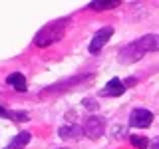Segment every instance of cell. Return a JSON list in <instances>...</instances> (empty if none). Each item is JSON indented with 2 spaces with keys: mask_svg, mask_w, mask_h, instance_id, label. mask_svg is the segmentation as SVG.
Segmentation results:
<instances>
[{
  "mask_svg": "<svg viewBox=\"0 0 159 149\" xmlns=\"http://www.w3.org/2000/svg\"><path fill=\"white\" fill-rule=\"evenodd\" d=\"M6 84H8L10 88H14L16 92H26V89H28L26 78H24V74H20V72H12V74H8Z\"/></svg>",
  "mask_w": 159,
  "mask_h": 149,
  "instance_id": "cell-8",
  "label": "cell"
},
{
  "mask_svg": "<svg viewBox=\"0 0 159 149\" xmlns=\"http://www.w3.org/2000/svg\"><path fill=\"white\" fill-rule=\"evenodd\" d=\"M153 123V113L145 107H135L131 113H129V125L131 127H149Z\"/></svg>",
  "mask_w": 159,
  "mask_h": 149,
  "instance_id": "cell-5",
  "label": "cell"
},
{
  "mask_svg": "<svg viewBox=\"0 0 159 149\" xmlns=\"http://www.w3.org/2000/svg\"><path fill=\"white\" fill-rule=\"evenodd\" d=\"M123 84H125V88H127V86H133V84H135V78H127Z\"/></svg>",
  "mask_w": 159,
  "mask_h": 149,
  "instance_id": "cell-16",
  "label": "cell"
},
{
  "mask_svg": "<svg viewBox=\"0 0 159 149\" xmlns=\"http://www.w3.org/2000/svg\"><path fill=\"white\" fill-rule=\"evenodd\" d=\"M149 149H159V139H155V143H153V145L149 147Z\"/></svg>",
  "mask_w": 159,
  "mask_h": 149,
  "instance_id": "cell-17",
  "label": "cell"
},
{
  "mask_svg": "<svg viewBox=\"0 0 159 149\" xmlns=\"http://www.w3.org/2000/svg\"><path fill=\"white\" fill-rule=\"evenodd\" d=\"M62 149H70V147H62Z\"/></svg>",
  "mask_w": 159,
  "mask_h": 149,
  "instance_id": "cell-18",
  "label": "cell"
},
{
  "mask_svg": "<svg viewBox=\"0 0 159 149\" xmlns=\"http://www.w3.org/2000/svg\"><path fill=\"white\" fill-rule=\"evenodd\" d=\"M92 78H93V74H82V76H74V78L62 79V82H58V84H54V86L42 89V93H58V92H64V89H70V88L78 86V84H84V82H88V79H92Z\"/></svg>",
  "mask_w": 159,
  "mask_h": 149,
  "instance_id": "cell-4",
  "label": "cell"
},
{
  "mask_svg": "<svg viewBox=\"0 0 159 149\" xmlns=\"http://www.w3.org/2000/svg\"><path fill=\"white\" fill-rule=\"evenodd\" d=\"M145 50H143L141 46H139V42L135 40V42H129L127 46H123L121 50H119L117 54V60L119 64H123V66H127V64H133V62H139L143 56H145Z\"/></svg>",
  "mask_w": 159,
  "mask_h": 149,
  "instance_id": "cell-3",
  "label": "cell"
},
{
  "mask_svg": "<svg viewBox=\"0 0 159 149\" xmlns=\"http://www.w3.org/2000/svg\"><path fill=\"white\" fill-rule=\"evenodd\" d=\"M58 135L62 139H80L84 135V127H80V125H62L58 129Z\"/></svg>",
  "mask_w": 159,
  "mask_h": 149,
  "instance_id": "cell-10",
  "label": "cell"
},
{
  "mask_svg": "<svg viewBox=\"0 0 159 149\" xmlns=\"http://www.w3.org/2000/svg\"><path fill=\"white\" fill-rule=\"evenodd\" d=\"M123 92H125V84L119 78H111L103 88V96H109V97H119L123 96Z\"/></svg>",
  "mask_w": 159,
  "mask_h": 149,
  "instance_id": "cell-7",
  "label": "cell"
},
{
  "mask_svg": "<svg viewBox=\"0 0 159 149\" xmlns=\"http://www.w3.org/2000/svg\"><path fill=\"white\" fill-rule=\"evenodd\" d=\"M111 34H113V26L99 28L98 32H96V36L92 38V42H89V52H92V54H99V52H102V48L107 44V40L111 38Z\"/></svg>",
  "mask_w": 159,
  "mask_h": 149,
  "instance_id": "cell-6",
  "label": "cell"
},
{
  "mask_svg": "<svg viewBox=\"0 0 159 149\" xmlns=\"http://www.w3.org/2000/svg\"><path fill=\"white\" fill-rule=\"evenodd\" d=\"M30 139H32V135H30V131H20L16 137L12 139V141L8 143L4 149H24L30 143Z\"/></svg>",
  "mask_w": 159,
  "mask_h": 149,
  "instance_id": "cell-11",
  "label": "cell"
},
{
  "mask_svg": "<svg viewBox=\"0 0 159 149\" xmlns=\"http://www.w3.org/2000/svg\"><path fill=\"white\" fill-rule=\"evenodd\" d=\"M70 24V18H58V20H52V22H48L44 28L38 30V34L34 36V44L40 48H48L52 46V44L60 42V40L64 38V34H66V28Z\"/></svg>",
  "mask_w": 159,
  "mask_h": 149,
  "instance_id": "cell-1",
  "label": "cell"
},
{
  "mask_svg": "<svg viewBox=\"0 0 159 149\" xmlns=\"http://www.w3.org/2000/svg\"><path fill=\"white\" fill-rule=\"evenodd\" d=\"M137 42L145 52H159V34H145Z\"/></svg>",
  "mask_w": 159,
  "mask_h": 149,
  "instance_id": "cell-9",
  "label": "cell"
},
{
  "mask_svg": "<svg viewBox=\"0 0 159 149\" xmlns=\"http://www.w3.org/2000/svg\"><path fill=\"white\" fill-rule=\"evenodd\" d=\"M82 103H84V107H86V109H89V111H93V113H96L98 107H99V103L96 102V99H92V97H86Z\"/></svg>",
  "mask_w": 159,
  "mask_h": 149,
  "instance_id": "cell-15",
  "label": "cell"
},
{
  "mask_svg": "<svg viewBox=\"0 0 159 149\" xmlns=\"http://www.w3.org/2000/svg\"><path fill=\"white\" fill-rule=\"evenodd\" d=\"M119 4H121V0H92V2L88 4V8L99 12V10H111V8H117Z\"/></svg>",
  "mask_w": 159,
  "mask_h": 149,
  "instance_id": "cell-12",
  "label": "cell"
},
{
  "mask_svg": "<svg viewBox=\"0 0 159 149\" xmlns=\"http://www.w3.org/2000/svg\"><path fill=\"white\" fill-rule=\"evenodd\" d=\"M0 117L2 119H12V121H28L30 115L26 111H12V109H6L4 106H0Z\"/></svg>",
  "mask_w": 159,
  "mask_h": 149,
  "instance_id": "cell-13",
  "label": "cell"
},
{
  "mask_svg": "<svg viewBox=\"0 0 159 149\" xmlns=\"http://www.w3.org/2000/svg\"><path fill=\"white\" fill-rule=\"evenodd\" d=\"M84 135L88 139H92V141H96L106 133V117L98 115V113H93V115L86 117V121H84Z\"/></svg>",
  "mask_w": 159,
  "mask_h": 149,
  "instance_id": "cell-2",
  "label": "cell"
},
{
  "mask_svg": "<svg viewBox=\"0 0 159 149\" xmlns=\"http://www.w3.org/2000/svg\"><path fill=\"white\" fill-rule=\"evenodd\" d=\"M129 143L137 149H149L151 147V141L145 135H129Z\"/></svg>",
  "mask_w": 159,
  "mask_h": 149,
  "instance_id": "cell-14",
  "label": "cell"
}]
</instances>
